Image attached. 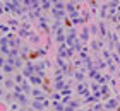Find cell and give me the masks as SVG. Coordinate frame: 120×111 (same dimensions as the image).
Returning <instances> with one entry per match:
<instances>
[{
	"label": "cell",
	"instance_id": "8d00e7d4",
	"mask_svg": "<svg viewBox=\"0 0 120 111\" xmlns=\"http://www.w3.org/2000/svg\"><path fill=\"white\" fill-rule=\"evenodd\" d=\"M38 55H46V50H38Z\"/></svg>",
	"mask_w": 120,
	"mask_h": 111
},
{
	"label": "cell",
	"instance_id": "74e56055",
	"mask_svg": "<svg viewBox=\"0 0 120 111\" xmlns=\"http://www.w3.org/2000/svg\"><path fill=\"white\" fill-rule=\"evenodd\" d=\"M69 101H70V97H69V96H65V97H64V103H65V104H69Z\"/></svg>",
	"mask_w": 120,
	"mask_h": 111
},
{
	"label": "cell",
	"instance_id": "d6986e66",
	"mask_svg": "<svg viewBox=\"0 0 120 111\" xmlns=\"http://www.w3.org/2000/svg\"><path fill=\"white\" fill-rule=\"evenodd\" d=\"M91 48L94 50V51H100V48H101V44L98 43V41H91Z\"/></svg>",
	"mask_w": 120,
	"mask_h": 111
},
{
	"label": "cell",
	"instance_id": "d590c367",
	"mask_svg": "<svg viewBox=\"0 0 120 111\" xmlns=\"http://www.w3.org/2000/svg\"><path fill=\"white\" fill-rule=\"evenodd\" d=\"M10 99H12V96H4V101H5V103H9Z\"/></svg>",
	"mask_w": 120,
	"mask_h": 111
},
{
	"label": "cell",
	"instance_id": "1f68e13d",
	"mask_svg": "<svg viewBox=\"0 0 120 111\" xmlns=\"http://www.w3.org/2000/svg\"><path fill=\"white\" fill-rule=\"evenodd\" d=\"M89 32H93V34H96L98 32V26H91V31Z\"/></svg>",
	"mask_w": 120,
	"mask_h": 111
},
{
	"label": "cell",
	"instance_id": "4fadbf2b",
	"mask_svg": "<svg viewBox=\"0 0 120 111\" xmlns=\"http://www.w3.org/2000/svg\"><path fill=\"white\" fill-rule=\"evenodd\" d=\"M74 79H75V80H79V82H84V72H81V70L74 72Z\"/></svg>",
	"mask_w": 120,
	"mask_h": 111
},
{
	"label": "cell",
	"instance_id": "d4e9b609",
	"mask_svg": "<svg viewBox=\"0 0 120 111\" xmlns=\"http://www.w3.org/2000/svg\"><path fill=\"white\" fill-rule=\"evenodd\" d=\"M91 91H93V92L100 91V84H98V82H93V84H91Z\"/></svg>",
	"mask_w": 120,
	"mask_h": 111
},
{
	"label": "cell",
	"instance_id": "8992f818",
	"mask_svg": "<svg viewBox=\"0 0 120 111\" xmlns=\"http://www.w3.org/2000/svg\"><path fill=\"white\" fill-rule=\"evenodd\" d=\"M15 99L19 101V104H28V97H26V94H24V92L15 94Z\"/></svg>",
	"mask_w": 120,
	"mask_h": 111
},
{
	"label": "cell",
	"instance_id": "2e32d148",
	"mask_svg": "<svg viewBox=\"0 0 120 111\" xmlns=\"http://www.w3.org/2000/svg\"><path fill=\"white\" fill-rule=\"evenodd\" d=\"M70 21H72L74 26H79V24H82V22H84V19L79 17V15H77V17H70Z\"/></svg>",
	"mask_w": 120,
	"mask_h": 111
},
{
	"label": "cell",
	"instance_id": "9c48e42d",
	"mask_svg": "<svg viewBox=\"0 0 120 111\" xmlns=\"http://www.w3.org/2000/svg\"><path fill=\"white\" fill-rule=\"evenodd\" d=\"M52 12H53V17H55V19H64V17H65V12H64V10L52 9Z\"/></svg>",
	"mask_w": 120,
	"mask_h": 111
},
{
	"label": "cell",
	"instance_id": "4dcf8cb0",
	"mask_svg": "<svg viewBox=\"0 0 120 111\" xmlns=\"http://www.w3.org/2000/svg\"><path fill=\"white\" fill-rule=\"evenodd\" d=\"M5 87H14V82L12 80H5Z\"/></svg>",
	"mask_w": 120,
	"mask_h": 111
},
{
	"label": "cell",
	"instance_id": "603a6c76",
	"mask_svg": "<svg viewBox=\"0 0 120 111\" xmlns=\"http://www.w3.org/2000/svg\"><path fill=\"white\" fill-rule=\"evenodd\" d=\"M53 106H55V109H58V111H64V104H60L57 99H55V103H53Z\"/></svg>",
	"mask_w": 120,
	"mask_h": 111
},
{
	"label": "cell",
	"instance_id": "52a82bcc",
	"mask_svg": "<svg viewBox=\"0 0 120 111\" xmlns=\"http://www.w3.org/2000/svg\"><path fill=\"white\" fill-rule=\"evenodd\" d=\"M108 79H110L108 75H101V74H98V75H96V82H98L100 86H101V84H106Z\"/></svg>",
	"mask_w": 120,
	"mask_h": 111
},
{
	"label": "cell",
	"instance_id": "f546056e",
	"mask_svg": "<svg viewBox=\"0 0 120 111\" xmlns=\"http://www.w3.org/2000/svg\"><path fill=\"white\" fill-rule=\"evenodd\" d=\"M108 82H110L112 87H117V80H115V79H108Z\"/></svg>",
	"mask_w": 120,
	"mask_h": 111
},
{
	"label": "cell",
	"instance_id": "ffe728a7",
	"mask_svg": "<svg viewBox=\"0 0 120 111\" xmlns=\"http://www.w3.org/2000/svg\"><path fill=\"white\" fill-rule=\"evenodd\" d=\"M65 9H67L70 14H72V12H75V9H74V4H70V2H69V4H65Z\"/></svg>",
	"mask_w": 120,
	"mask_h": 111
},
{
	"label": "cell",
	"instance_id": "5bb4252c",
	"mask_svg": "<svg viewBox=\"0 0 120 111\" xmlns=\"http://www.w3.org/2000/svg\"><path fill=\"white\" fill-rule=\"evenodd\" d=\"M14 68H15V67H14L12 63H9V62H5L4 67H2V70H4V72H14Z\"/></svg>",
	"mask_w": 120,
	"mask_h": 111
},
{
	"label": "cell",
	"instance_id": "5b68a950",
	"mask_svg": "<svg viewBox=\"0 0 120 111\" xmlns=\"http://www.w3.org/2000/svg\"><path fill=\"white\" fill-rule=\"evenodd\" d=\"M29 84H33V86H40V84H41V77L36 75V74H33V75L29 77Z\"/></svg>",
	"mask_w": 120,
	"mask_h": 111
},
{
	"label": "cell",
	"instance_id": "e0dca14e",
	"mask_svg": "<svg viewBox=\"0 0 120 111\" xmlns=\"http://www.w3.org/2000/svg\"><path fill=\"white\" fill-rule=\"evenodd\" d=\"M53 9H57V10H64V9H65V4H64V2H55V4H53Z\"/></svg>",
	"mask_w": 120,
	"mask_h": 111
},
{
	"label": "cell",
	"instance_id": "836d02e7",
	"mask_svg": "<svg viewBox=\"0 0 120 111\" xmlns=\"http://www.w3.org/2000/svg\"><path fill=\"white\" fill-rule=\"evenodd\" d=\"M69 58H74V48H69Z\"/></svg>",
	"mask_w": 120,
	"mask_h": 111
},
{
	"label": "cell",
	"instance_id": "8fae6325",
	"mask_svg": "<svg viewBox=\"0 0 120 111\" xmlns=\"http://www.w3.org/2000/svg\"><path fill=\"white\" fill-rule=\"evenodd\" d=\"M100 74V70L96 68V67H91V68H88V75L93 77V79H96V75Z\"/></svg>",
	"mask_w": 120,
	"mask_h": 111
},
{
	"label": "cell",
	"instance_id": "30bf717a",
	"mask_svg": "<svg viewBox=\"0 0 120 111\" xmlns=\"http://www.w3.org/2000/svg\"><path fill=\"white\" fill-rule=\"evenodd\" d=\"M86 91H89V89H88V84H86V82H79V86H77V92H79V94H84Z\"/></svg>",
	"mask_w": 120,
	"mask_h": 111
},
{
	"label": "cell",
	"instance_id": "44dd1931",
	"mask_svg": "<svg viewBox=\"0 0 120 111\" xmlns=\"http://www.w3.org/2000/svg\"><path fill=\"white\" fill-rule=\"evenodd\" d=\"M88 38H89V31L84 29V32L81 34V39H82V41H88Z\"/></svg>",
	"mask_w": 120,
	"mask_h": 111
},
{
	"label": "cell",
	"instance_id": "3957f363",
	"mask_svg": "<svg viewBox=\"0 0 120 111\" xmlns=\"http://www.w3.org/2000/svg\"><path fill=\"white\" fill-rule=\"evenodd\" d=\"M31 94H33V97H34V99H38V101H45V94H43L41 91H38V89H33V91H31Z\"/></svg>",
	"mask_w": 120,
	"mask_h": 111
},
{
	"label": "cell",
	"instance_id": "cb8c5ba5",
	"mask_svg": "<svg viewBox=\"0 0 120 111\" xmlns=\"http://www.w3.org/2000/svg\"><path fill=\"white\" fill-rule=\"evenodd\" d=\"M98 32H101V36L106 34V27H105V24H101L100 27H98Z\"/></svg>",
	"mask_w": 120,
	"mask_h": 111
},
{
	"label": "cell",
	"instance_id": "e575fe53",
	"mask_svg": "<svg viewBox=\"0 0 120 111\" xmlns=\"http://www.w3.org/2000/svg\"><path fill=\"white\" fill-rule=\"evenodd\" d=\"M74 65L77 67V68H81V60H74Z\"/></svg>",
	"mask_w": 120,
	"mask_h": 111
},
{
	"label": "cell",
	"instance_id": "4316f807",
	"mask_svg": "<svg viewBox=\"0 0 120 111\" xmlns=\"http://www.w3.org/2000/svg\"><path fill=\"white\" fill-rule=\"evenodd\" d=\"M77 106H79V103H77V101H69V108H72V109H74V108H77Z\"/></svg>",
	"mask_w": 120,
	"mask_h": 111
},
{
	"label": "cell",
	"instance_id": "6da1fadb",
	"mask_svg": "<svg viewBox=\"0 0 120 111\" xmlns=\"http://www.w3.org/2000/svg\"><path fill=\"white\" fill-rule=\"evenodd\" d=\"M58 57H60V58H69V48H67V43H60Z\"/></svg>",
	"mask_w": 120,
	"mask_h": 111
},
{
	"label": "cell",
	"instance_id": "ba28073f",
	"mask_svg": "<svg viewBox=\"0 0 120 111\" xmlns=\"http://www.w3.org/2000/svg\"><path fill=\"white\" fill-rule=\"evenodd\" d=\"M118 106V99L115 97V99H108V103L105 104V108H110V109H113V108H117Z\"/></svg>",
	"mask_w": 120,
	"mask_h": 111
},
{
	"label": "cell",
	"instance_id": "7a4b0ae2",
	"mask_svg": "<svg viewBox=\"0 0 120 111\" xmlns=\"http://www.w3.org/2000/svg\"><path fill=\"white\" fill-rule=\"evenodd\" d=\"M34 72H36V68H34V67H33L31 63H28V65L24 67V72H22V75H26V77H31L33 74H34Z\"/></svg>",
	"mask_w": 120,
	"mask_h": 111
},
{
	"label": "cell",
	"instance_id": "f1b7e54d",
	"mask_svg": "<svg viewBox=\"0 0 120 111\" xmlns=\"http://www.w3.org/2000/svg\"><path fill=\"white\" fill-rule=\"evenodd\" d=\"M0 29H2V32H9V26L2 24V26H0Z\"/></svg>",
	"mask_w": 120,
	"mask_h": 111
},
{
	"label": "cell",
	"instance_id": "484cf974",
	"mask_svg": "<svg viewBox=\"0 0 120 111\" xmlns=\"http://www.w3.org/2000/svg\"><path fill=\"white\" fill-rule=\"evenodd\" d=\"M41 7H43V9H50V7H52V4H50V2H46V0H43V2H41Z\"/></svg>",
	"mask_w": 120,
	"mask_h": 111
},
{
	"label": "cell",
	"instance_id": "83f0119b",
	"mask_svg": "<svg viewBox=\"0 0 120 111\" xmlns=\"http://www.w3.org/2000/svg\"><path fill=\"white\" fill-rule=\"evenodd\" d=\"M29 38H31V43H40V38H38L36 34H31Z\"/></svg>",
	"mask_w": 120,
	"mask_h": 111
},
{
	"label": "cell",
	"instance_id": "7c38bea8",
	"mask_svg": "<svg viewBox=\"0 0 120 111\" xmlns=\"http://www.w3.org/2000/svg\"><path fill=\"white\" fill-rule=\"evenodd\" d=\"M64 87H65V82L62 80V77H58L57 82H55V89H57V91H62Z\"/></svg>",
	"mask_w": 120,
	"mask_h": 111
},
{
	"label": "cell",
	"instance_id": "d6a6232c",
	"mask_svg": "<svg viewBox=\"0 0 120 111\" xmlns=\"http://www.w3.org/2000/svg\"><path fill=\"white\" fill-rule=\"evenodd\" d=\"M15 82L21 84V82H22V75H15Z\"/></svg>",
	"mask_w": 120,
	"mask_h": 111
},
{
	"label": "cell",
	"instance_id": "ac0fdd59",
	"mask_svg": "<svg viewBox=\"0 0 120 111\" xmlns=\"http://www.w3.org/2000/svg\"><path fill=\"white\" fill-rule=\"evenodd\" d=\"M21 86H22V91H24V92H31V91H33V89L29 87V84H28V82H24V80L21 82Z\"/></svg>",
	"mask_w": 120,
	"mask_h": 111
},
{
	"label": "cell",
	"instance_id": "7402d4cb",
	"mask_svg": "<svg viewBox=\"0 0 120 111\" xmlns=\"http://www.w3.org/2000/svg\"><path fill=\"white\" fill-rule=\"evenodd\" d=\"M40 27H41V31H45V32L50 31L48 29V22H40Z\"/></svg>",
	"mask_w": 120,
	"mask_h": 111
},
{
	"label": "cell",
	"instance_id": "9a60e30c",
	"mask_svg": "<svg viewBox=\"0 0 120 111\" xmlns=\"http://www.w3.org/2000/svg\"><path fill=\"white\" fill-rule=\"evenodd\" d=\"M100 92H101L103 99H106V97H108V87H106L105 84H101V86H100Z\"/></svg>",
	"mask_w": 120,
	"mask_h": 111
},
{
	"label": "cell",
	"instance_id": "277c9868",
	"mask_svg": "<svg viewBox=\"0 0 120 111\" xmlns=\"http://www.w3.org/2000/svg\"><path fill=\"white\" fill-rule=\"evenodd\" d=\"M34 68H36V74H38V75H40L41 79H43V77H45V74H46V72H45V68H46V67H45V63H38V65L34 67Z\"/></svg>",
	"mask_w": 120,
	"mask_h": 111
}]
</instances>
